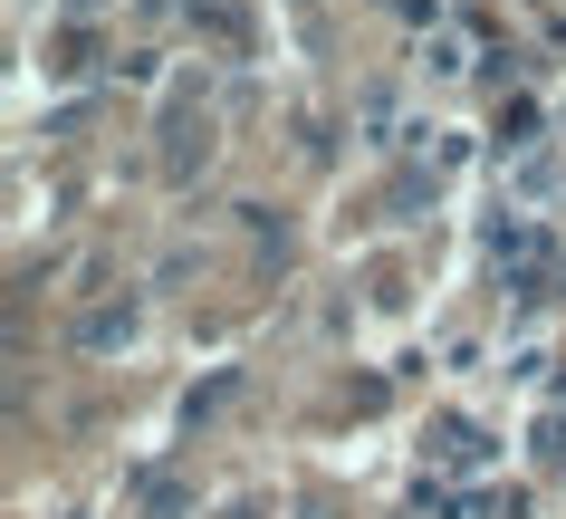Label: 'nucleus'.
I'll use <instances>...</instances> for the list:
<instances>
[{
    "label": "nucleus",
    "mask_w": 566,
    "mask_h": 519,
    "mask_svg": "<svg viewBox=\"0 0 566 519\" xmlns=\"http://www.w3.org/2000/svg\"><path fill=\"white\" fill-rule=\"evenodd\" d=\"M77 336H87V346H125V336H135V308H96Z\"/></svg>",
    "instance_id": "nucleus-1"
}]
</instances>
